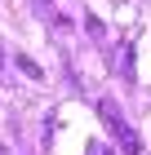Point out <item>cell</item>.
Returning <instances> with one entry per match:
<instances>
[{
  "label": "cell",
  "mask_w": 151,
  "mask_h": 155,
  "mask_svg": "<svg viewBox=\"0 0 151 155\" xmlns=\"http://www.w3.org/2000/svg\"><path fill=\"white\" fill-rule=\"evenodd\" d=\"M102 155H111V151H102Z\"/></svg>",
  "instance_id": "8992f818"
},
{
  "label": "cell",
  "mask_w": 151,
  "mask_h": 155,
  "mask_svg": "<svg viewBox=\"0 0 151 155\" xmlns=\"http://www.w3.org/2000/svg\"><path fill=\"white\" fill-rule=\"evenodd\" d=\"M98 115H102L107 129L116 133V142L125 146V155H142V142H138V133L129 129V120H125V111H120L116 97H98Z\"/></svg>",
  "instance_id": "6da1fadb"
},
{
  "label": "cell",
  "mask_w": 151,
  "mask_h": 155,
  "mask_svg": "<svg viewBox=\"0 0 151 155\" xmlns=\"http://www.w3.org/2000/svg\"><path fill=\"white\" fill-rule=\"evenodd\" d=\"M13 67H18L27 80H45V67H40L36 58H27V53H13Z\"/></svg>",
  "instance_id": "7a4b0ae2"
},
{
  "label": "cell",
  "mask_w": 151,
  "mask_h": 155,
  "mask_svg": "<svg viewBox=\"0 0 151 155\" xmlns=\"http://www.w3.org/2000/svg\"><path fill=\"white\" fill-rule=\"evenodd\" d=\"M0 155H9V146H5V142H0Z\"/></svg>",
  "instance_id": "5b68a950"
},
{
  "label": "cell",
  "mask_w": 151,
  "mask_h": 155,
  "mask_svg": "<svg viewBox=\"0 0 151 155\" xmlns=\"http://www.w3.org/2000/svg\"><path fill=\"white\" fill-rule=\"evenodd\" d=\"M0 71H5V49H0Z\"/></svg>",
  "instance_id": "277c9868"
},
{
  "label": "cell",
  "mask_w": 151,
  "mask_h": 155,
  "mask_svg": "<svg viewBox=\"0 0 151 155\" xmlns=\"http://www.w3.org/2000/svg\"><path fill=\"white\" fill-rule=\"evenodd\" d=\"M84 31H89L93 40H102V36H107V27L98 22V18H93V13H84Z\"/></svg>",
  "instance_id": "3957f363"
}]
</instances>
